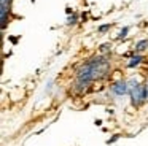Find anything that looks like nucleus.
Returning <instances> with one entry per match:
<instances>
[{
	"mask_svg": "<svg viewBox=\"0 0 148 146\" xmlns=\"http://www.w3.org/2000/svg\"><path fill=\"white\" fill-rule=\"evenodd\" d=\"M107 67H108L107 60L92 59L89 63H86V65L78 72V79H80V83H89V81H92V79L102 76L103 73H105Z\"/></svg>",
	"mask_w": 148,
	"mask_h": 146,
	"instance_id": "nucleus-1",
	"label": "nucleus"
},
{
	"mask_svg": "<svg viewBox=\"0 0 148 146\" xmlns=\"http://www.w3.org/2000/svg\"><path fill=\"white\" fill-rule=\"evenodd\" d=\"M132 97H134V102H142L145 98V87L135 86L134 91H132Z\"/></svg>",
	"mask_w": 148,
	"mask_h": 146,
	"instance_id": "nucleus-2",
	"label": "nucleus"
},
{
	"mask_svg": "<svg viewBox=\"0 0 148 146\" xmlns=\"http://www.w3.org/2000/svg\"><path fill=\"white\" fill-rule=\"evenodd\" d=\"M113 91L116 92V94H126L127 92V87H126V83H118V84L113 86Z\"/></svg>",
	"mask_w": 148,
	"mask_h": 146,
	"instance_id": "nucleus-3",
	"label": "nucleus"
},
{
	"mask_svg": "<svg viewBox=\"0 0 148 146\" xmlns=\"http://www.w3.org/2000/svg\"><path fill=\"white\" fill-rule=\"evenodd\" d=\"M145 48H148V40H142V41H138V43L135 44V49L137 51H143Z\"/></svg>",
	"mask_w": 148,
	"mask_h": 146,
	"instance_id": "nucleus-4",
	"label": "nucleus"
},
{
	"mask_svg": "<svg viewBox=\"0 0 148 146\" xmlns=\"http://www.w3.org/2000/svg\"><path fill=\"white\" fill-rule=\"evenodd\" d=\"M140 60H142V57H140V56H137V57H134V59H132V60H131V62H129V67H134V65H137V63H138V62H140Z\"/></svg>",
	"mask_w": 148,
	"mask_h": 146,
	"instance_id": "nucleus-5",
	"label": "nucleus"
},
{
	"mask_svg": "<svg viewBox=\"0 0 148 146\" xmlns=\"http://www.w3.org/2000/svg\"><path fill=\"white\" fill-rule=\"evenodd\" d=\"M127 30H129V29H127V27H126V29H123V30H121V33H119V38H123V37H126V33H127Z\"/></svg>",
	"mask_w": 148,
	"mask_h": 146,
	"instance_id": "nucleus-6",
	"label": "nucleus"
}]
</instances>
